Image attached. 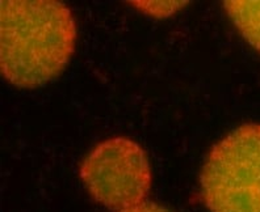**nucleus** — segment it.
Listing matches in <instances>:
<instances>
[{
  "label": "nucleus",
  "instance_id": "obj_3",
  "mask_svg": "<svg viewBox=\"0 0 260 212\" xmlns=\"http://www.w3.org/2000/svg\"><path fill=\"white\" fill-rule=\"evenodd\" d=\"M80 178L96 202L120 212L146 202L151 168L138 143L111 138L99 143L84 158Z\"/></svg>",
  "mask_w": 260,
  "mask_h": 212
},
{
  "label": "nucleus",
  "instance_id": "obj_5",
  "mask_svg": "<svg viewBox=\"0 0 260 212\" xmlns=\"http://www.w3.org/2000/svg\"><path fill=\"white\" fill-rule=\"evenodd\" d=\"M138 8L141 10H147V12H151V15H155V16H162L165 13L166 16L167 15H171L172 12L181 8L184 6V3H180V2H138V4H136Z\"/></svg>",
  "mask_w": 260,
  "mask_h": 212
},
{
  "label": "nucleus",
  "instance_id": "obj_4",
  "mask_svg": "<svg viewBox=\"0 0 260 212\" xmlns=\"http://www.w3.org/2000/svg\"><path fill=\"white\" fill-rule=\"evenodd\" d=\"M223 8L241 34L260 51V2H225Z\"/></svg>",
  "mask_w": 260,
  "mask_h": 212
},
{
  "label": "nucleus",
  "instance_id": "obj_6",
  "mask_svg": "<svg viewBox=\"0 0 260 212\" xmlns=\"http://www.w3.org/2000/svg\"><path fill=\"white\" fill-rule=\"evenodd\" d=\"M120 212H171L170 209L165 208L162 206H158L155 203H142L140 206H136V207H132V208H127L124 209V211H120Z\"/></svg>",
  "mask_w": 260,
  "mask_h": 212
},
{
  "label": "nucleus",
  "instance_id": "obj_2",
  "mask_svg": "<svg viewBox=\"0 0 260 212\" xmlns=\"http://www.w3.org/2000/svg\"><path fill=\"white\" fill-rule=\"evenodd\" d=\"M200 186L210 212H260V123L243 124L213 147Z\"/></svg>",
  "mask_w": 260,
  "mask_h": 212
},
{
  "label": "nucleus",
  "instance_id": "obj_1",
  "mask_svg": "<svg viewBox=\"0 0 260 212\" xmlns=\"http://www.w3.org/2000/svg\"><path fill=\"white\" fill-rule=\"evenodd\" d=\"M0 32L3 75L21 88H35L57 77L75 50V20L58 2L4 0Z\"/></svg>",
  "mask_w": 260,
  "mask_h": 212
}]
</instances>
